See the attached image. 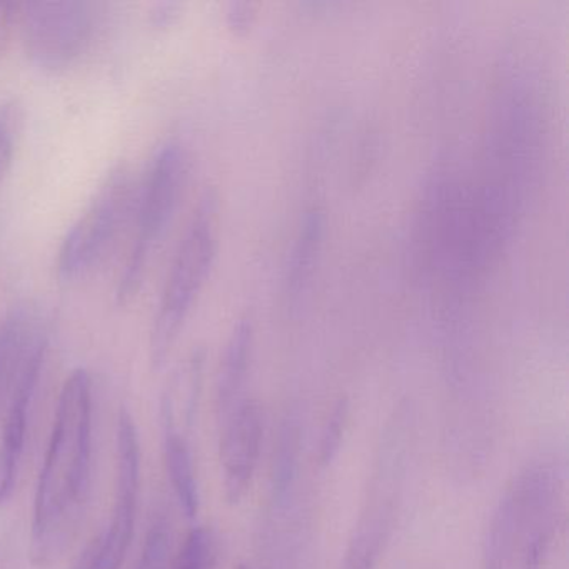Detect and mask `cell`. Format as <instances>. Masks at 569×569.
<instances>
[{"label":"cell","mask_w":569,"mask_h":569,"mask_svg":"<svg viewBox=\"0 0 569 569\" xmlns=\"http://www.w3.org/2000/svg\"><path fill=\"white\" fill-rule=\"evenodd\" d=\"M565 509V479L536 462L511 479L492 512L482 546V569H541Z\"/></svg>","instance_id":"cell-2"},{"label":"cell","mask_w":569,"mask_h":569,"mask_svg":"<svg viewBox=\"0 0 569 569\" xmlns=\"http://www.w3.org/2000/svg\"><path fill=\"white\" fill-rule=\"evenodd\" d=\"M346 426V408L339 406L335 412H332L331 419H329L328 428H326L325 436L321 441V461L329 462L332 456L341 445L342 432H345Z\"/></svg>","instance_id":"cell-18"},{"label":"cell","mask_w":569,"mask_h":569,"mask_svg":"<svg viewBox=\"0 0 569 569\" xmlns=\"http://www.w3.org/2000/svg\"><path fill=\"white\" fill-rule=\"evenodd\" d=\"M401 436L396 428L386 438L381 458L378 461L371 488L355 535L346 551L342 569H378L386 542L392 528L402 475H405V451Z\"/></svg>","instance_id":"cell-8"},{"label":"cell","mask_w":569,"mask_h":569,"mask_svg":"<svg viewBox=\"0 0 569 569\" xmlns=\"http://www.w3.org/2000/svg\"><path fill=\"white\" fill-rule=\"evenodd\" d=\"M92 379L74 369L62 385L54 428L36 489L31 558L54 565L71 542L91 488Z\"/></svg>","instance_id":"cell-1"},{"label":"cell","mask_w":569,"mask_h":569,"mask_svg":"<svg viewBox=\"0 0 569 569\" xmlns=\"http://www.w3.org/2000/svg\"><path fill=\"white\" fill-rule=\"evenodd\" d=\"M24 126V109L18 99L0 104V182L8 178L14 164L19 138Z\"/></svg>","instance_id":"cell-14"},{"label":"cell","mask_w":569,"mask_h":569,"mask_svg":"<svg viewBox=\"0 0 569 569\" xmlns=\"http://www.w3.org/2000/svg\"><path fill=\"white\" fill-rule=\"evenodd\" d=\"M216 542L209 529L196 528L182 542L169 569H214Z\"/></svg>","instance_id":"cell-15"},{"label":"cell","mask_w":569,"mask_h":569,"mask_svg":"<svg viewBox=\"0 0 569 569\" xmlns=\"http://www.w3.org/2000/svg\"><path fill=\"white\" fill-rule=\"evenodd\" d=\"M118 462H116V492L111 522L101 536L89 542L74 569H121L132 536L138 511L141 449L132 416L122 409L118 421Z\"/></svg>","instance_id":"cell-7"},{"label":"cell","mask_w":569,"mask_h":569,"mask_svg":"<svg viewBox=\"0 0 569 569\" xmlns=\"http://www.w3.org/2000/svg\"><path fill=\"white\" fill-rule=\"evenodd\" d=\"M219 422V458L226 498L231 505L241 501L251 488L262 441L261 409L246 398Z\"/></svg>","instance_id":"cell-9"},{"label":"cell","mask_w":569,"mask_h":569,"mask_svg":"<svg viewBox=\"0 0 569 569\" xmlns=\"http://www.w3.org/2000/svg\"><path fill=\"white\" fill-rule=\"evenodd\" d=\"M241 569H244V568H241Z\"/></svg>","instance_id":"cell-21"},{"label":"cell","mask_w":569,"mask_h":569,"mask_svg":"<svg viewBox=\"0 0 569 569\" xmlns=\"http://www.w3.org/2000/svg\"><path fill=\"white\" fill-rule=\"evenodd\" d=\"M322 229H325V221H322L321 212H308L305 222H302L301 231H299L298 241H296L295 249H292L288 268V284L295 295L301 291L302 286L311 276L316 254L321 248Z\"/></svg>","instance_id":"cell-13"},{"label":"cell","mask_w":569,"mask_h":569,"mask_svg":"<svg viewBox=\"0 0 569 569\" xmlns=\"http://www.w3.org/2000/svg\"><path fill=\"white\" fill-rule=\"evenodd\" d=\"M184 11V4L181 2H158L151 9V22L154 28H171Z\"/></svg>","instance_id":"cell-19"},{"label":"cell","mask_w":569,"mask_h":569,"mask_svg":"<svg viewBox=\"0 0 569 569\" xmlns=\"http://www.w3.org/2000/svg\"><path fill=\"white\" fill-rule=\"evenodd\" d=\"M19 21L29 61L46 74L74 68L94 44L101 28V8L92 2H29Z\"/></svg>","instance_id":"cell-6"},{"label":"cell","mask_w":569,"mask_h":569,"mask_svg":"<svg viewBox=\"0 0 569 569\" xmlns=\"http://www.w3.org/2000/svg\"><path fill=\"white\" fill-rule=\"evenodd\" d=\"M171 529L166 519H158L149 529L136 569H169Z\"/></svg>","instance_id":"cell-16"},{"label":"cell","mask_w":569,"mask_h":569,"mask_svg":"<svg viewBox=\"0 0 569 569\" xmlns=\"http://www.w3.org/2000/svg\"><path fill=\"white\" fill-rule=\"evenodd\" d=\"M134 178L124 166L112 169L62 239L58 274L64 281L84 278L114 248L136 208Z\"/></svg>","instance_id":"cell-5"},{"label":"cell","mask_w":569,"mask_h":569,"mask_svg":"<svg viewBox=\"0 0 569 569\" xmlns=\"http://www.w3.org/2000/svg\"><path fill=\"white\" fill-rule=\"evenodd\" d=\"M258 19V4L234 0L226 6V24L236 36H246Z\"/></svg>","instance_id":"cell-17"},{"label":"cell","mask_w":569,"mask_h":569,"mask_svg":"<svg viewBox=\"0 0 569 569\" xmlns=\"http://www.w3.org/2000/svg\"><path fill=\"white\" fill-rule=\"evenodd\" d=\"M188 171V152L181 142H166L152 158L136 199L138 231L116 289L119 305H129L141 291L149 264L164 241L181 204Z\"/></svg>","instance_id":"cell-4"},{"label":"cell","mask_w":569,"mask_h":569,"mask_svg":"<svg viewBox=\"0 0 569 569\" xmlns=\"http://www.w3.org/2000/svg\"><path fill=\"white\" fill-rule=\"evenodd\" d=\"M219 202L212 189L199 199L169 269L151 332V362L161 368L194 308L218 252Z\"/></svg>","instance_id":"cell-3"},{"label":"cell","mask_w":569,"mask_h":569,"mask_svg":"<svg viewBox=\"0 0 569 569\" xmlns=\"http://www.w3.org/2000/svg\"><path fill=\"white\" fill-rule=\"evenodd\" d=\"M48 335L44 316L32 301L18 302L0 319V412L8 408L32 351Z\"/></svg>","instance_id":"cell-11"},{"label":"cell","mask_w":569,"mask_h":569,"mask_svg":"<svg viewBox=\"0 0 569 569\" xmlns=\"http://www.w3.org/2000/svg\"><path fill=\"white\" fill-rule=\"evenodd\" d=\"M252 325L242 319L232 329L231 338L226 345L216 382V412L218 419L228 415L232 408L246 399L249 362L252 352Z\"/></svg>","instance_id":"cell-12"},{"label":"cell","mask_w":569,"mask_h":569,"mask_svg":"<svg viewBox=\"0 0 569 569\" xmlns=\"http://www.w3.org/2000/svg\"><path fill=\"white\" fill-rule=\"evenodd\" d=\"M49 338L39 342L26 362L24 371L6 408V422L0 438V508L8 505L18 485L19 466L28 439L29 411L44 365Z\"/></svg>","instance_id":"cell-10"},{"label":"cell","mask_w":569,"mask_h":569,"mask_svg":"<svg viewBox=\"0 0 569 569\" xmlns=\"http://www.w3.org/2000/svg\"><path fill=\"white\" fill-rule=\"evenodd\" d=\"M21 4L16 2H0V54L8 44L9 34H11L12 26L18 22Z\"/></svg>","instance_id":"cell-20"}]
</instances>
